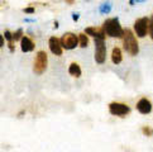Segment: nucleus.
<instances>
[{
	"label": "nucleus",
	"mask_w": 153,
	"mask_h": 152,
	"mask_svg": "<svg viewBox=\"0 0 153 152\" xmlns=\"http://www.w3.org/2000/svg\"><path fill=\"white\" fill-rule=\"evenodd\" d=\"M102 29L105 32V34L111 37V38H123L124 34V28L120 25V22L118 18H109L104 22Z\"/></svg>",
	"instance_id": "nucleus-1"
},
{
	"label": "nucleus",
	"mask_w": 153,
	"mask_h": 152,
	"mask_svg": "<svg viewBox=\"0 0 153 152\" xmlns=\"http://www.w3.org/2000/svg\"><path fill=\"white\" fill-rule=\"evenodd\" d=\"M123 46L124 50L127 51L129 55L132 56H137L139 52V45L138 41H137V36L133 33L130 29H124V34H123Z\"/></svg>",
	"instance_id": "nucleus-2"
},
{
	"label": "nucleus",
	"mask_w": 153,
	"mask_h": 152,
	"mask_svg": "<svg viewBox=\"0 0 153 152\" xmlns=\"http://www.w3.org/2000/svg\"><path fill=\"white\" fill-rule=\"evenodd\" d=\"M48 66V57L45 51H38L34 57V65H33V71L37 75H42L46 71Z\"/></svg>",
	"instance_id": "nucleus-3"
},
{
	"label": "nucleus",
	"mask_w": 153,
	"mask_h": 152,
	"mask_svg": "<svg viewBox=\"0 0 153 152\" xmlns=\"http://www.w3.org/2000/svg\"><path fill=\"white\" fill-rule=\"evenodd\" d=\"M59 42H61V46H62L63 50L71 51V50H75V48L77 47V45H79V37L76 36L75 33H72V32H67V33H65L61 37Z\"/></svg>",
	"instance_id": "nucleus-4"
},
{
	"label": "nucleus",
	"mask_w": 153,
	"mask_h": 152,
	"mask_svg": "<svg viewBox=\"0 0 153 152\" xmlns=\"http://www.w3.org/2000/svg\"><path fill=\"white\" fill-rule=\"evenodd\" d=\"M106 58V46L105 39L101 38H95V61L96 63H104Z\"/></svg>",
	"instance_id": "nucleus-5"
},
{
	"label": "nucleus",
	"mask_w": 153,
	"mask_h": 152,
	"mask_svg": "<svg viewBox=\"0 0 153 152\" xmlns=\"http://www.w3.org/2000/svg\"><path fill=\"white\" fill-rule=\"evenodd\" d=\"M148 25H149V18L143 17L134 22V33L139 38H144L148 34Z\"/></svg>",
	"instance_id": "nucleus-6"
},
{
	"label": "nucleus",
	"mask_w": 153,
	"mask_h": 152,
	"mask_svg": "<svg viewBox=\"0 0 153 152\" xmlns=\"http://www.w3.org/2000/svg\"><path fill=\"white\" fill-rule=\"evenodd\" d=\"M109 112L115 117H125L130 113V108L127 104L115 101V103H110V104H109Z\"/></svg>",
	"instance_id": "nucleus-7"
},
{
	"label": "nucleus",
	"mask_w": 153,
	"mask_h": 152,
	"mask_svg": "<svg viewBox=\"0 0 153 152\" xmlns=\"http://www.w3.org/2000/svg\"><path fill=\"white\" fill-rule=\"evenodd\" d=\"M48 46H50V50H51V52L53 53V55H56V56H61L62 55L63 48H62L61 42H59V39L57 37L52 36L50 38V41H48Z\"/></svg>",
	"instance_id": "nucleus-8"
},
{
	"label": "nucleus",
	"mask_w": 153,
	"mask_h": 152,
	"mask_svg": "<svg viewBox=\"0 0 153 152\" xmlns=\"http://www.w3.org/2000/svg\"><path fill=\"white\" fill-rule=\"evenodd\" d=\"M34 48H36V43L33 42V39H32L30 37H28V36L22 37V39H20V50H22V52L28 53V52L34 51Z\"/></svg>",
	"instance_id": "nucleus-9"
},
{
	"label": "nucleus",
	"mask_w": 153,
	"mask_h": 152,
	"mask_svg": "<svg viewBox=\"0 0 153 152\" xmlns=\"http://www.w3.org/2000/svg\"><path fill=\"white\" fill-rule=\"evenodd\" d=\"M85 33L92 38H101V39H105V37H106L102 27L101 28H99V27H89V28L85 29Z\"/></svg>",
	"instance_id": "nucleus-10"
},
{
	"label": "nucleus",
	"mask_w": 153,
	"mask_h": 152,
	"mask_svg": "<svg viewBox=\"0 0 153 152\" xmlns=\"http://www.w3.org/2000/svg\"><path fill=\"white\" fill-rule=\"evenodd\" d=\"M137 110L142 114H149L152 112V103L148 99L143 98L137 103Z\"/></svg>",
	"instance_id": "nucleus-11"
},
{
	"label": "nucleus",
	"mask_w": 153,
	"mask_h": 152,
	"mask_svg": "<svg viewBox=\"0 0 153 152\" xmlns=\"http://www.w3.org/2000/svg\"><path fill=\"white\" fill-rule=\"evenodd\" d=\"M111 61L113 63L119 65L120 62L123 61V52L119 47H114L113 51H111Z\"/></svg>",
	"instance_id": "nucleus-12"
},
{
	"label": "nucleus",
	"mask_w": 153,
	"mask_h": 152,
	"mask_svg": "<svg viewBox=\"0 0 153 152\" xmlns=\"http://www.w3.org/2000/svg\"><path fill=\"white\" fill-rule=\"evenodd\" d=\"M68 74L71 76H74V77H80L81 76V67H80V65L79 63H76V62H72L70 65V67H68Z\"/></svg>",
	"instance_id": "nucleus-13"
},
{
	"label": "nucleus",
	"mask_w": 153,
	"mask_h": 152,
	"mask_svg": "<svg viewBox=\"0 0 153 152\" xmlns=\"http://www.w3.org/2000/svg\"><path fill=\"white\" fill-rule=\"evenodd\" d=\"M77 37H79V46L81 48H86L89 46V36H87L85 32L84 33H80Z\"/></svg>",
	"instance_id": "nucleus-14"
},
{
	"label": "nucleus",
	"mask_w": 153,
	"mask_h": 152,
	"mask_svg": "<svg viewBox=\"0 0 153 152\" xmlns=\"http://www.w3.org/2000/svg\"><path fill=\"white\" fill-rule=\"evenodd\" d=\"M99 12L101 14H109V13H110L111 12V1H109V0L104 1L99 7Z\"/></svg>",
	"instance_id": "nucleus-15"
},
{
	"label": "nucleus",
	"mask_w": 153,
	"mask_h": 152,
	"mask_svg": "<svg viewBox=\"0 0 153 152\" xmlns=\"http://www.w3.org/2000/svg\"><path fill=\"white\" fill-rule=\"evenodd\" d=\"M22 37H23V29L22 28H19L17 32H14L13 33V39L14 41H20Z\"/></svg>",
	"instance_id": "nucleus-16"
},
{
	"label": "nucleus",
	"mask_w": 153,
	"mask_h": 152,
	"mask_svg": "<svg viewBox=\"0 0 153 152\" xmlns=\"http://www.w3.org/2000/svg\"><path fill=\"white\" fill-rule=\"evenodd\" d=\"M142 132H143V134L147 136V137H152V136H153V128H151V127H143Z\"/></svg>",
	"instance_id": "nucleus-17"
},
{
	"label": "nucleus",
	"mask_w": 153,
	"mask_h": 152,
	"mask_svg": "<svg viewBox=\"0 0 153 152\" xmlns=\"http://www.w3.org/2000/svg\"><path fill=\"white\" fill-rule=\"evenodd\" d=\"M4 38L7 39L8 42H13L14 39H13V33L10 31H5L4 32Z\"/></svg>",
	"instance_id": "nucleus-18"
},
{
	"label": "nucleus",
	"mask_w": 153,
	"mask_h": 152,
	"mask_svg": "<svg viewBox=\"0 0 153 152\" xmlns=\"http://www.w3.org/2000/svg\"><path fill=\"white\" fill-rule=\"evenodd\" d=\"M23 13L24 14H34L36 13V9L33 7H27L23 9Z\"/></svg>",
	"instance_id": "nucleus-19"
},
{
	"label": "nucleus",
	"mask_w": 153,
	"mask_h": 152,
	"mask_svg": "<svg viewBox=\"0 0 153 152\" xmlns=\"http://www.w3.org/2000/svg\"><path fill=\"white\" fill-rule=\"evenodd\" d=\"M148 33L153 41V19H149V25H148Z\"/></svg>",
	"instance_id": "nucleus-20"
},
{
	"label": "nucleus",
	"mask_w": 153,
	"mask_h": 152,
	"mask_svg": "<svg viewBox=\"0 0 153 152\" xmlns=\"http://www.w3.org/2000/svg\"><path fill=\"white\" fill-rule=\"evenodd\" d=\"M147 0H129V5H132V7H134V5L137 4H140V3H146Z\"/></svg>",
	"instance_id": "nucleus-21"
},
{
	"label": "nucleus",
	"mask_w": 153,
	"mask_h": 152,
	"mask_svg": "<svg viewBox=\"0 0 153 152\" xmlns=\"http://www.w3.org/2000/svg\"><path fill=\"white\" fill-rule=\"evenodd\" d=\"M8 46H9L10 52H14V50H15V47H14V41H13V42H8Z\"/></svg>",
	"instance_id": "nucleus-22"
},
{
	"label": "nucleus",
	"mask_w": 153,
	"mask_h": 152,
	"mask_svg": "<svg viewBox=\"0 0 153 152\" xmlns=\"http://www.w3.org/2000/svg\"><path fill=\"white\" fill-rule=\"evenodd\" d=\"M79 18H80V14L79 13H72V20L74 22H77Z\"/></svg>",
	"instance_id": "nucleus-23"
},
{
	"label": "nucleus",
	"mask_w": 153,
	"mask_h": 152,
	"mask_svg": "<svg viewBox=\"0 0 153 152\" xmlns=\"http://www.w3.org/2000/svg\"><path fill=\"white\" fill-rule=\"evenodd\" d=\"M5 43V38H4V34H0V48H1L4 46Z\"/></svg>",
	"instance_id": "nucleus-24"
},
{
	"label": "nucleus",
	"mask_w": 153,
	"mask_h": 152,
	"mask_svg": "<svg viewBox=\"0 0 153 152\" xmlns=\"http://www.w3.org/2000/svg\"><path fill=\"white\" fill-rule=\"evenodd\" d=\"M65 1H66L67 4H74V3H75V0H65Z\"/></svg>",
	"instance_id": "nucleus-25"
},
{
	"label": "nucleus",
	"mask_w": 153,
	"mask_h": 152,
	"mask_svg": "<svg viewBox=\"0 0 153 152\" xmlns=\"http://www.w3.org/2000/svg\"><path fill=\"white\" fill-rule=\"evenodd\" d=\"M54 28H58V22H54Z\"/></svg>",
	"instance_id": "nucleus-26"
}]
</instances>
